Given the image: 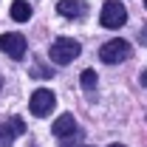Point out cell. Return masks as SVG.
Masks as SVG:
<instances>
[{"label": "cell", "instance_id": "obj_1", "mask_svg": "<svg viewBox=\"0 0 147 147\" xmlns=\"http://www.w3.org/2000/svg\"><path fill=\"white\" fill-rule=\"evenodd\" d=\"M79 51H82V45H79L76 40L62 37V40H57L54 45H51L48 57H51V62H54V65H71L74 59L79 57Z\"/></svg>", "mask_w": 147, "mask_h": 147}, {"label": "cell", "instance_id": "obj_2", "mask_svg": "<svg viewBox=\"0 0 147 147\" xmlns=\"http://www.w3.org/2000/svg\"><path fill=\"white\" fill-rule=\"evenodd\" d=\"M130 57V42L127 40H110L105 42L102 48H99V59L105 62V65H119V62H125Z\"/></svg>", "mask_w": 147, "mask_h": 147}, {"label": "cell", "instance_id": "obj_3", "mask_svg": "<svg viewBox=\"0 0 147 147\" xmlns=\"http://www.w3.org/2000/svg\"><path fill=\"white\" fill-rule=\"evenodd\" d=\"M125 20H127V9H125L119 0H108V3L102 6L99 23H102L105 28H122V26H125Z\"/></svg>", "mask_w": 147, "mask_h": 147}, {"label": "cell", "instance_id": "obj_4", "mask_svg": "<svg viewBox=\"0 0 147 147\" xmlns=\"http://www.w3.org/2000/svg\"><path fill=\"white\" fill-rule=\"evenodd\" d=\"M28 108H31V113L34 116H48L51 110H54V93L48 91V88H37L34 93H31V102H28Z\"/></svg>", "mask_w": 147, "mask_h": 147}, {"label": "cell", "instance_id": "obj_5", "mask_svg": "<svg viewBox=\"0 0 147 147\" xmlns=\"http://www.w3.org/2000/svg\"><path fill=\"white\" fill-rule=\"evenodd\" d=\"M0 51L11 59H20L26 54V37L23 34H0Z\"/></svg>", "mask_w": 147, "mask_h": 147}, {"label": "cell", "instance_id": "obj_6", "mask_svg": "<svg viewBox=\"0 0 147 147\" xmlns=\"http://www.w3.org/2000/svg\"><path fill=\"white\" fill-rule=\"evenodd\" d=\"M26 133V122L23 119H9V122H3L0 125V147H11V142L17 139V136H23Z\"/></svg>", "mask_w": 147, "mask_h": 147}, {"label": "cell", "instance_id": "obj_7", "mask_svg": "<svg viewBox=\"0 0 147 147\" xmlns=\"http://www.w3.org/2000/svg\"><path fill=\"white\" fill-rule=\"evenodd\" d=\"M51 130H54L57 139H68V136H74V133H79V127H76V119H74L71 113H62L54 125H51Z\"/></svg>", "mask_w": 147, "mask_h": 147}, {"label": "cell", "instance_id": "obj_8", "mask_svg": "<svg viewBox=\"0 0 147 147\" xmlns=\"http://www.w3.org/2000/svg\"><path fill=\"white\" fill-rule=\"evenodd\" d=\"M57 11H59L62 17L74 20V17H79V14H85L88 6H85L82 0H59V3H57Z\"/></svg>", "mask_w": 147, "mask_h": 147}, {"label": "cell", "instance_id": "obj_9", "mask_svg": "<svg viewBox=\"0 0 147 147\" xmlns=\"http://www.w3.org/2000/svg\"><path fill=\"white\" fill-rule=\"evenodd\" d=\"M11 20H17V23L31 20V6H28L26 0H14V3H11Z\"/></svg>", "mask_w": 147, "mask_h": 147}, {"label": "cell", "instance_id": "obj_10", "mask_svg": "<svg viewBox=\"0 0 147 147\" xmlns=\"http://www.w3.org/2000/svg\"><path fill=\"white\" fill-rule=\"evenodd\" d=\"M79 82H82V88H96V71H82Z\"/></svg>", "mask_w": 147, "mask_h": 147}, {"label": "cell", "instance_id": "obj_11", "mask_svg": "<svg viewBox=\"0 0 147 147\" xmlns=\"http://www.w3.org/2000/svg\"><path fill=\"white\" fill-rule=\"evenodd\" d=\"M31 74H34V76H51V68H45V65H34Z\"/></svg>", "mask_w": 147, "mask_h": 147}, {"label": "cell", "instance_id": "obj_12", "mask_svg": "<svg viewBox=\"0 0 147 147\" xmlns=\"http://www.w3.org/2000/svg\"><path fill=\"white\" fill-rule=\"evenodd\" d=\"M139 40H142V42H144V45H147V26H144V28H142V34H139Z\"/></svg>", "mask_w": 147, "mask_h": 147}, {"label": "cell", "instance_id": "obj_13", "mask_svg": "<svg viewBox=\"0 0 147 147\" xmlns=\"http://www.w3.org/2000/svg\"><path fill=\"white\" fill-rule=\"evenodd\" d=\"M142 85L147 88V71H142Z\"/></svg>", "mask_w": 147, "mask_h": 147}, {"label": "cell", "instance_id": "obj_14", "mask_svg": "<svg viewBox=\"0 0 147 147\" xmlns=\"http://www.w3.org/2000/svg\"><path fill=\"white\" fill-rule=\"evenodd\" d=\"M110 147H125V144H110Z\"/></svg>", "mask_w": 147, "mask_h": 147}, {"label": "cell", "instance_id": "obj_15", "mask_svg": "<svg viewBox=\"0 0 147 147\" xmlns=\"http://www.w3.org/2000/svg\"><path fill=\"white\" fill-rule=\"evenodd\" d=\"M0 88H3V79H0Z\"/></svg>", "mask_w": 147, "mask_h": 147}, {"label": "cell", "instance_id": "obj_16", "mask_svg": "<svg viewBox=\"0 0 147 147\" xmlns=\"http://www.w3.org/2000/svg\"><path fill=\"white\" fill-rule=\"evenodd\" d=\"M144 6H147V0H144Z\"/></svg>", "mask_w": 147, "mask_h": 147}]
</instances>
